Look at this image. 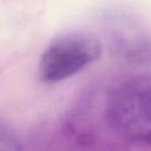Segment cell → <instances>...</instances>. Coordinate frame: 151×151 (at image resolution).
Listing matches in <instances>:
<instances>
[{
  "label": "cell",
  "mask_w": 151,
  "mask_h": 151,
  "mask_svg": "<svg viewBox=\"0 0 151 151\" xmlns=\"http://www.w3.org/2000/svg\"><path fill=\"white\" fill-rule=\"evenodd\" d=\"M105 119L110 129L127 142L150 144V79L137 77L119 85L107 99Z\"/></svg>",
  "instance_id": "obj_1"
},
{
  "label": "cell",
  "mask_w": 151,
  "mask_h": 151,
  "mask_svg": "<svg viewBox=\"0 0 151 151\" xmlns=\"http://www.w3.org/2000/svg\"><path fill=\"white\" fill-rule=\"evenodd\" d=\"M99 41L85 33H67L55 38L42 53L40 78L46 83L65 80L100 57Z\"/></svg>",
  "instance_id": "obj_2"
},
{
  "label": "cell",
  "mask_w": 151,
  "mask_h": 151,
  "mask_svg": "<svg viewBox=\"0 0 151 151\" xmlns=\"http://www.w3.org/2000/svg\"><path fill=\"white\" fill-rule=\"evenodd\" d=\"M21 147L17 131L8 124L0 122V150H20Z\"/></svg>",
  "instance_id": "obj_3"
}]
</instances>
